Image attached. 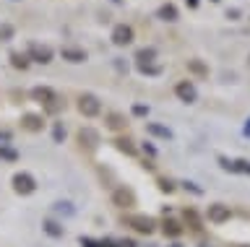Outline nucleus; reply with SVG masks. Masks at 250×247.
<instances>
[{
    "mask_svg": "<svg viewBox=\"0 0 250 247\" xmlns=\"http://www.w3.org/2000/svg\"><path fill=\"white\" fill-rule=\"evenodd\" d=\"M31 96L37 99L39 104H44L47 107V112H58L60 110V99H58V94H55L52 89H47V86H37L34 91H31Z\"/></svg>",
    "mask_w": 250,
    "mask_h": 247,
    "instance_id": "f257e3e1",
    "label": "nucleus"
},
{
    "mask_svg": "<svg viewBox=\"0 0 250 247\" xmlns=\"http://www.w3.org/2000/svg\"><path fill=\"white\" fill-rule=\"evenodd\" d=\"M78 112H81L83 117H97V114L102 112L99 99L94 96V94H83L81 99H78Z\"/></svg>",
    "mask_w": 250,
    "mask_h": 247,
    "instance_id": "f03ea898",
    "label": "nucleus"
},
{
    "mask_svg": "<svg viewBox=\"0 0 250 247\" xmlns=\"http://www.w3.org/2000/svg\"><path fill=\"white\" fill-rule=\"evenodd\" d=\"M13 190L19 192V195H29V192H34V190H37L34 177L26 174V172H19V174L13 177Z\"/></svg>",
    "mask_w": 250,
    "mask_h": 247,
    "instance_id": "7ed1b4c3",
    "label": "nucleus"
},
{
    "mask_svg": "<svg viewBox=\"0 0 250 247\" xmlns=\"http://www.w3.org/2000/svg\"><path fill=\"white\" fill-rule=\"evenodd\" d=\"M78 143H81V149H83V151H94V149H97V143H99L97 130L81 128V130H78Z\"/></svg>",
    "mask_w": 250,
    "mask_h": 247,
    "instance_id": "20e7f679",
    "label": "nucleus"
},
{
    "mask_svg": "<svg viewBox=\"0 0 250 247\" xmlns=\"http://www.w3.org/2000/svg\"><path fill=\"white\" fill-rule=\"evenodd\" d=\"M29 57L37 60V63H42V65H47V63H52V50L47 47V44H31Z\"/></svg>",
    "mask_w": 250,
    "mask_h": 247,
    "instance_id": "39448f33",
    "label": "nucleus"
},
{
    "mask_svg": "<svg viewBox=\"0 0 250 247\" xmlns=\"http://www.w3.org/2000/svg\"><path fill=\"white\" fill-rule=\"evenodd\" d=\"M112 42L117 44V47H125V44H130V42H133V29L125 26V24H117V26L112 29Z\"/></svg>",
    "mask_w": 250,
    "mask_h": 247,
    "instance_id": "423d86ee",
    "label": "nucleus"
},
{
    "mask_svg": "<svg viewBox=\"0 0 250 247\" xmlns=\"http://www.w3.org/2000/svg\"><path fill=\"white\" fill-rule=\"evenodd\" d=\"M128 224H130L136 231H141V234H151V231H154V221L148 219V216H141V213L128 216Z\"/></svg>",
    "mask_w": 250,
    "mask_h": 247,
    "instance_id": "0eeeda50",
    "label": "nucleus"
},
{
    "mask_svg": "<svg viewBox=\"0 0 250 247\" xmlns=\"http://www.w3.org/2000/svg\"><path fill=\"white\" fill-rule=\"evenodd\" d=\"M112 200H115V206H120V208L136 206V198H133V192H130L128 188H117L115 195H112Z\"/></svg>",
    "mask_w": 250,
    "mask_h": 247,
    "instance_id": "6e6552de",
    "label": "nucleus"
},
{
    "mask_svg": "<svg viewBox=\"0 0 250 247\" xmlns=\"http://www.w3.org/2000/svg\"><path fill=\"white\" fill-rule=\"evenodd\" d=\"M175 94L183 99V102H195V86L190 81H180L175 86Z\"/></svg>",
    "mask_w": 250,
    "mask_h": 247,
    "instance_id": "1a4fd4ad",
    "label": "nucleus"
},
{
    "mask_svg": "<svg viewBox=\"0 0 250 247\" xmlns=\"http://www.w3.org/2000/svg\"><path fill=\"white\" fill-rule=\"evenodd\" d=\"M229 219V208L222 206V203H216V206H211L208 208V221H214V224H222Z\"/></svg>",
    "mask_w": 250,
    "mask_h": 247,
    "instance_id": "9d476101",
    "label": "nucleus"
},
{
    "mask_svg": "<svg viewBox=\"0 0 250 247\" xmlns=\"http://www.w3.org/2000/svg\"><path fill=\"white\" fill-rule=\"evenodd\" d=\"M60 55H62V60H68V63H83L86 60V52L81 47H62Z\"/></svg>",
    "mask_w": 250,
    "mask_h": 247,
    "instance_id": "9b49d317",
    "label": "nucleus"
},
{
    "mask_svg": "<svg viewBox=\"0 0 250 247\" xmlns=\"http://www.w3.org/2000/svg\"><path fill=\"white\" fill-rule=\"evenodd\" d=\"M42 117H37V114H23V120H21V128L23 130H31V133H37V130H42Z\"/></svg>",
    "mask_w": 250,
    "mask_h": 247,
    "instance_id": "f8f14e48",
    "label": "nucleus"
},
{
    "mask_svg": "<svg viewBox=\"0 0 250 247\" xmlns=\"http://www.w3.org/2000/svg\"><path fill=\"white\" fill-rule=\"evenodd\" d=\"M154 57H156V50H154V47H144V50H138V52H136L138 65H151V63H154Z\"/></svg>",
    "mask_w": 250,
    "mask_h": 247,
    "instance_id": "ddd939ff",
    "label": "nucleus"
},
{
    "mask_svg": "<svg viewBox=\"0 0 250 247\" xmlns=\"http://www.w3.org/2000/svg\"><path fill=\"white\" fill-rule=\"evenodd\" d=\"M159 19L162 21H177V8L172 3H164L159 8Z\"/></svg>",
    "mask_w": 250,
    "mask_h": 247,
    "instance_id": "4468645a",
    "label": "nucleus"
},
{
    "mask_svg": "<svg viewBox=\"0 0 250 247\" xmlns=\"http://www.w3.org/2000/svg\"><path fill=\"white\" fill-rule=\"evenodd\" d=\"M188 71L195 73V76H201V78H203V76H208V68L203 65L201 60H188Z\"/></svg>",
    "mask_w": 250,
    "mask_h": 247,
    "instance_id": "2eb2a0df",
    "label": "nucleus"
},
{
    "mask_svg": "<svg viewBox=\"0 0 250 247\" xmlns=\"http://www.w3.org/2000/svg\"><path fill=\"white\" fill-rule=\"evenodd\" d=\"M164 234L177 237V234H183V227H180L177 221H172V219H164Z\"/></svg>",
    "mask_w": 250,
    "mask_h": 247,
    "instance_id": "dca6fc26",
    "label": "nucleus"
},
{
    "mask_svg": "<svg viewBox=\"0 0 250 247\" xmlns=\"http://www.w3.org/2000/svg\"><path fill=\"white\" fill-rule=\"evenodd\" d=\"M146 130H148L151 135H159V138H172V133H169V130L164 128V125H156V122H148V125H146Z\"/></svg>",
    "mask_w": 250,
    "mask_h": 247,
    "instance_id": "f3484780",
    "label": "nucleus"
},
{
    "mask_svg": "<svg viewBox=\"0 0 250 247\" xmlns=\"http://www.w3.org/2000/svg\"><path fill=\"white\" fill-rule=\"evenodd\" d=\"M11 65H13V68H21V71H23V68H29V57L21 55V52H11Z\"/></svg>",
    "mask_w": 250,
    "mask_h": 247,
    "instance_id": "a211bd4d",
    "label": "nucleus"
},
{
    "mask_svg": "<svg viewBox=\"0 0 250 247\" xmlns=\"http://www.w3.org/2000/svg\"><path fill=\"white\" fill-rule=\"evenodd\" d=\"M107 120H109V128H112V130H123L125 125H128V122H125V117H123V114H117V112H112Z\"/></svg>",
    "mask_w": 250,
    "mask_h": 247,
    "instance_id": "6ab92c4d",
    "label": "nucleus"
},
{
    "mask_svg": "<svg viewBox=\"0 0 250 247\" xmlns=\"http://www.w3.org/2000/svg\"><path fill=\"white\" fill-rule=\"evenodd\" d=\"M44 231L50 237H62V227H60V224H55V221H44Z\"/></svg>",
    "mask_w": 250,
    "mask_h": 247,
    "instance_id": "aec40b11",
    "label": "nucleus"
},
{
    "mask_svg": "<svg viewBox=\"0 0 250 247\" xmlns=\"http://www.w3.org/2000/svg\"><path fill=\"white\" fill-rule=\"evenodd\" d=\"M115 146H117V149H120V151L130 153V156H133V153H136V149H133V146H130V141H123V138H120V141H115Z\"/></svg>",
    "mask_w": 250,
    "mask_h": 247,
    "instance_id": "412c9836",
    "label": "nucleus"
},
{
    "mask_svg": "<svg viewBox=\"0 0 250 247\" xmlns=\"http://www.w3.org/2000/svg\"><path fill=\"white\" fill-rule=\"evenodd\" d=\"M229 169H234V172H245V174H250V164H248V161H234V164H229Z\"/></svg>",
    "mask_w": 250,
    "mask_h": 247,
    "instance_id": "4be33fe9",
    "label": "nucleus"
},
{
    "mask_svg": "<svg viewBox=\"0 0 250 247\" xmlns=\"http://www.w3.org/2000/svg\"><path fill=\"white\" fill-rule=\"evenodd\" d=\"M141 73H159V65H138Z\"/></svg>",
    "mask_w": 250,
    "mask_h": 247,
    "instance_id": "5701e85b",
    "label": "nucleus"
},
{
    "mask_svg": "<svg viewBox=\"0 0 250 247\" xmlns=\"http://www.w3.org/2000/svg\"><path fill=\"white\" fill-rule=\"evenodd\" d=\"M133 114L144 117V114H148V107H144V104H136V107H133Z\"/></svg>",
    "mask_w": 250,
    "mask_h": 247,
    "instance_id": "b1692460",
    "label": "nucleus"
},
{
    "mask_svg": "<svg viewBox=\"0 0 250 247\" xmlns=\"http://www.w3.org/2000/svg\"><path fill=\"white\" fill-rule=\"evenodd\" d=\"M0 156H3V159H16V151H11V149H0Z\"/></svg>",
    "mask_w": 250,
    "mask_h": 247,
    "instance_id": "393cba45",
    "label": "nucleus"
},
{
    "mask_svg": "<svg viewBox=\"0 0 250 247\" xmlns=\"http://www.w3.org/2000/svg\"><path fill=\"white\" fill-rule=\"evenodd\" d=\"M62 135H65V130H62V125H55V141H62Z\"/></svg>",
    "mask_w": 250,
    "mask_h": 247,
    "instance_id": "a878e982",
    "label": "nucleus"
},
{
    "mask_svg": "<svg viewBox=\"0 0 250 247\" xmlns=\"http://www.w3.org/2000/svg\"><path fill=\"white\" fill-rule=\"evenodd\" d=\"M185 3H188V8H198L201 0H185Z\"/></svg>",
    "mask_w": 250,
    "mask_h": 247,
    "instance_id": "bb28decb",
    "label": "nucleus"
},
{
    "mask_svg": "<svg viewBox=\"0 0 250 247\" xmlns=\"http://www.w3.org/2000/svg\"><path fill=\"white\" fill-rule=\"evenodd\" d=\"M112 3H123V0H112Z\"/></svg>",
    "mask_w": 250,
    "mask_h": 247,
    "instance_id": "cd10ccee",
    "label": "nucleus"
},
{
    "mask_svg": "<svg viewBox=\"0 0 250 247\" xmlns=\"http://www.w3.org/2000/svg\"><path fill=\"white\" fill-rule=\"evenodd\" d=\"M211 3H219V0H211Z\"/></svg>",
    "mask_w": 250,
    "mask_h": 247,
    "instance_id": "c85d7f7f",
    "label": "nucleus"
}]
</instances>
